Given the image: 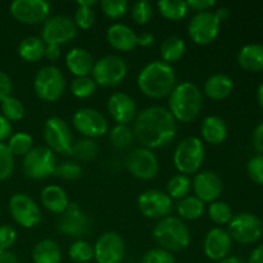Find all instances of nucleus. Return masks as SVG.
<instances>
[{
  "instance_id": "1",
  "label": "nucleus",
  "mask_w": 263,
  "mask_h": 263,
  "mask_svg": "<svg viewBox=\"0 0 263 263\" xmlns=\"http://www.w3.org/2000/svg\"><path fill=\"white\" fill-rule=\"evenodd\" d=\"M134 136L144 148L151 151L167 146L177 133L175 118L167 108L152 105L138 113L134 120Z\"/></svg>"
},
{
  "instance_id": "2",
  "label": "nucleus",
  "mask_w": 263,
  "mask_h": 263,
  "mask_svg": "<svg viewBox=\"0 0 263 263\" xmlns=\"http://www.w3.org/2000/svg\"><path fill=\"white\" fill-rule=\"evenodd\" d=\"M139 90L151 99L168 97L177 85L174 67L162 61L149 62L141 68L136 79Z\"/></svg>"
},
{
  "instance_id": "3",
  "label": "nucleus",
  "mask_w": 263,
  "mask_h": 263,
  "mask_svg": "<svg viewBox=\"0 0 263 263\" xmlns=\"http://www.w3.org/2000/svg\"><path fill=\"white\" fill-rule=\"evenodd\" d=\"M202 108V91L193 82H180L168 95V110L176 122H193L200 115Z\"/></svg>"
},
{
  "instance_id": "4",
  "label": "nucleus",
  "mask_w": 263,
  "mask_h": 263,
  "mask_svg": "<svg viewBox=\"0 0 263 263\" xmlns=\"http://www.w3.org/2000/svg\"><path fill=\"white\" fill-rule=\"evenodd\" d=\"M152 234L159 248L170 253L184 251L192 241V235L187 225L181 218L175 216H167L158 220Z\"/></svg>"
},
{
  "instance_id": "5",
  "label": "nucleus",
  "mask_w": 263,
  "mask_h": 263,
  "mask_svg": "<svg viewBox=\"0 0 263 263\" xmlns=\"http://www.w3.org/2000/svg\"><path fill=\"white\" fill-rule=\"evenodd\" d=\"M205 148L198 136H187L176 145L174 152V164L179 174L190 176L199 172L204 162Z\"/></svg>"
},
{
  "instance_id": "6",
  "label": "nucleus",
  "mask_w": 263,
  "mask_h": 263,
  "mask_svg": "<svg viewBox=\"0 0 263 263\" xmlns=\"http://www.w3.org/2000/svg\"><path fill=\"white\" fill-rule=\"evenodd\" d=\"M58 167L57 154L46 145L33 146L22 161L23 174L32 180H44L55 175Z\"/></svg>"
},
{
  "instance_id": "7",
  "label": "nucleus",
  "mask_w": 263,
  "mask_h": 263,
  "mask_svg": "<svg viewBox=\"0 0 263 263\" xmlns=\"http://www.w3.org/2000/svg\"><path fill=\"white\" fill-rule=\"evenodd\" d=\"M64 90H66V79L58 67H43L33 77V92L43 102H57L62 98Z\"/></svg>"
},
{
  "instance_id": "8",
  "label": "nucleus",
  "mask_w": 263,
  "mask_h": 263,
  "mask_svg": "<svg viewBox=\"0 0 263 263\" xmlns=\"http://www.w3.org/2000/svg\"><path fill=\"white\" fill-rule=\"evenodd\" d=\"M127 72V63L122 57L108 54L94 63L91 79L94 80L97 86L113 87L120 85L126 79Z\"/></svg>"
},
{
  "instance_id": "9",
  "label": "nucleus",
  "mask_w": 263,
  "mask_h": 263,
  "mask_svg": "<svg viewBox=\"0 0 263 263\" xmlns=\"http://www.w3.org/2000/svg\"><path fill=\"white\" fill-rule=\"evenodd\" d=\"M228 233L234 241L240 244H254L263 236V222L257 215L241 212L234 215L228 225Z\"/></svg>"
},
{
  "instance_id": "10",
  "label": "nucleus",
  "mask_w": 263,
  "mask_h": 263,
  "mask_svg": "<svg viewBox=\"0 0 263 263\" xmlns=\"http://www.w3.org/2000/svg\"><path fill=\"white\" fill-rule=\"evenodd\" d=\"M44 140L46 146L55 154L72 156V134L69 126L63 118L49 117L44 123Z\"/></svg>"
},
{
  "instance_id": "11",
  "label": "nucleus",
  "mask_w": 263,
  "mask_h": 263,
  "mask_svg": "<svg viewBox=\"0 0 263 263\" xmlns=\"http://www.w3.org/2000/svg\"><path fill=\"white\" fill-rule=\"evenodd\" d=\"M221 30V21L215 12L195 13L187 25V33L197 45L205 46L212 44L218 37Z\"/></svg>"
},
{
  "instance_id": "12",
  "label": "nucleus",
  "mask_w": 263,
  "mask_h": 263,
  "mask_svg": "<svg viewBox=\"0 0 263 263\" xmlns=\"http://www.w3.org/2000/svg\"><path fill=\"white\" fill-rule=\"evenodd\" d=\"M126 168L134 177L143 181L156 179L159 172V162L153 151L144 146L134 148L126 157Z\"/></svg>"
},
{
  "instance_id": "13",
  "label": "nucleus",
  "mask_w": 263,
  "mask_h": 263,
  "mask_svg": "<svg viewBox=\"0 0 263 263\" xmlns=\"http://www.w3.org/2000/svg\"><path fill=\"white\" fill-rule=\"evenodd\" d=\"M72 123L77 133L84 138L97 139L104 136L109 131L107 118L94 108H80L72 117Z\"/></svg>"
},
{
  "instance_id": "14",
  "label": "nucleus",
  "mask_w": 263,
  "mask_h": 263,
  "mask_svg": "<svg viewBox=\"0 0 263 263\" xmlns=\"http://www.w3.org/2000/svg\"><path fill=\"white\" fill-rule=\"evenodd\" d=\"M77 36L73 20L67 15H54L44 22L41 39L46 45H63Z\"/></svg>"
},
{
  "instance_id": "15",
  "label": "nucleus",
  "mask_w": 263,
  "mask_h": 263,
  "mask_svg": "<svg viewBox=\"0 0 263 263\" xmlns=\"http://www.w3.org/2000/svg\"><path fill=\"white\" fill-rule=\"evenodd\" d=\"M50 4L46 0H14L9 5V13L23 25H39L50 14Z\"/></svg>"
},
{
  "instance_id": "16",
  "label": "nucleus",
  "mask_w": 263,
  "mask_h": 263,
  "mask_svg": "<svg viewBox=\"0 0 263 263\" xmlns=\"http://www.w3.org/2000/svg\"><path fill=\"white\" fill-rule=\"evenodd\" d=\"M9 213L15 223L25 229L35 228L41 221V210L37 203L23 193H17L10 197Z\"/></svg>"
},
{
  "instance_id": "17",
  "label": "nucleus",
  "mask_w": 263,
  "mask_h": 263,
  "mask_svg": "<svg viewBox=\"0 0 263 263\" xmlns=\"http://www.w3.org/2000/svg\"><path fill=\"white\" fill-rule=\"evenodd\" d=\"M92 247L95 263H121L125 258V240L116 231L103 233Z\"/></svg>"
},
{
  "instance_id": "18",
  "label": "nucleus",
  "mask_w": 263,
  "mask_h": 263,
  "mask_svg": "<svg viewBox=\"0 0 263 263\" xmlns=\"http://www.w3.org/2000/svg\"><path fill=\"white\" fill-rule=\"evenodd\" d=\"M57 229L63 235L79 239L86 235L91 229V220L76 203H69L67 210L59 215Z\"/></svg>"
},
{
  "instance_id": "19",
  "label": "nucleus",
  "mask_w": 263,
  "mask_h": 263,
  "mask_svg": "<svg viewBox=\"0 0 263 263\" xmlns=\"http://www.w3.org/2000/svg\"><path fill=\"white\" fill-rule=\"evenodd\" d=\"M138 208L141 215L152 220H161L171 215L172 199L162 190L151 189L141 193L138 198Z\"/></svg>"
},
{
  "instance_id": "20",
  "label": "nucleus",
  "mask_w": 263,
  "mask_h": 263,
  "mask_svg": "<svg viewBox=\"0 0 263 263\" xmlns=\"http://www.w3.org/2000/svg\"><path fill=\"white\" fill-rule=\"evenodd\" d=\"M192 190L198 199L203 203H213L218 200L223 190L221 177L213 171H200L194 175L192 181Z\"/></svg>"
},
{
  "instance_id": "21",
  "label": "nucleus",
  "mask_w": 263,
  "mask_h": 263,
  "mask_svg": "<svg viewBox=\"0 0 263 263\" xmlns=\"http://www.w3.org/2000/svg\"><path fill=\"white\" fill-rule=\"evenodd\" d=\"M233 247V239L229 235L228 230L221 228H213L205 234L203 240V252L211 261L220 262L229 257Z\"/></svg>"
},
{
  "instance_id": "22",
  "label": "nucleus",
  "mask_w": 263,
  "mask_h": 263,
  "mask_svg": "<svg viewBox=\"0 0 263 263\" xmlns=\"http://www.w3.org/2000/svg\"><path fill=\"white\" fill-rule=\"evenodd\" d=\"M108 113L117 125H128L138 116V107L127 92H113L107 103Z\"/></svg>"
},
{
  "instance_id": "23",
  "label": "nucleus",
  "mask_w": 263,
  "mask_h": 263,
  "mask_svg": "<svg viewBox=\"0 0 263 263\" xmlns=\"http://www.w3.org/2000/svg\"><path fill=\"white\" fill-rule=\"evenodd\" d=\"M105 39L110 48L117 51H123V53L134 50L138 46V33L125 23L110 25L107 28Z\"/></svg>"
},
{
  "instance_id": "24",
  "label": "nucleus",
  "mask_w": 263,
  "mask_h": 263,
  "mask_svg": "<svg viewBox=\"0 0 263 263\" xmlns=\"http://www.w3.org/2000/svg\"><path fill=\"white\" fill-rule=\"evenodd\" d=\"M66 67L73 76L86 77L91 74L94 58L87 49L76 46L66 54Z\"/></svg>"
},
{
  "instance_id": "25",
  "label": "nucleus",
  "mask_w": 263,
  "mask_h": 263,
  "mask_svg": "<svg viewBox=\"0 0 263 263\" xmlns=\"http://www.w3.org/2000/svg\"><path fill=\"white\" fill-rule=\"evenodd\" d=\"M203 141L211 145H220L228 139V123L220 116H208L200 126Z\"/></svg>"
},
{
  "instance_id": "26",
  "label": "nucleus",
  "mask_w": 263,
  "mask_h": 263,
  "mask_svg": "<svg viewBox=\"0 0 263 263\" xmlns=\"http://www.w3.org/2000/svg\"><path fill=\"white\" fill-rule=\"evenodd\" d=\"M41 204L49 212L62 215L69 205V198L66 190L58 185H48L41 190Z\"/></svg>"
},
{
  "instance_id": "27",
  "label": "nucleus",
  "mask_w": 263,
  "mask_h": 263,
  "mask_svg": "<svg viewBox=\"0 0 263 263\" xmlns=\"http://www.w3.org/2000/svg\"><path fill=\"white\" fill-rule=\"evenodd\" d=\"M203 91L211 100H225L234 91V81L228 74L215 73L205 80Z\"/></svg>"
},
{
  "instance_id": "28",
  "label": "nucleus",
  "mask_w": 263,
  "mask_h": 263,
  "mask_svg": "<svg viewBox=\"0 0 263 263\" xmlns=\"http://www.w3.org/2000/svg\"><path fill=\"white\" fill-rule=\"evenodd\" d=\"M238 63L248 72L263 71V45L248 44L244 45L238 53Z\"/></svg>"
},
{
  "instance_id": "29",
  "label": "nucleus",
  "mask_w": 263,
  "mask_h": 263,
  "mask_svg": "<svg viewBox=\"0 0 263 263\" xmlns=\"http://www.w3.org/2000/svg\"><path fill=\"white\" fill-rule=\"evenodd\" d=\"M33 263H61V246L53 239H43L37 241L32 249Z\"/></svg>"
},
{
  "instance_id": "30",
  "label": "nucleus",
  "mask_w": 263,
  "mask_h": 263,
  "mask_svg": "<svg viewBox=\"0 0 263 263\" xmlns=\"http://www.w3.org/2000/svg\"><path fill=\"white\" fill-rule=\"evenodd\" d=\"M46 44L44 43L43 39L37 36H27L23 39L18 45V55L22 61L28 62V63H35L41 58H44Z\"/></svg>"
},
{
  "instance_id": "31",
  "label": "nucleus",
  "mask_w": 263,
  "mask_h": 263,
  "mask_svg": "<svg viewBox=\"0 0 263 263\" xmlns=\"http://www.w3.org/2000/svg\"><path fill=\"white\" fill-rule=\"evenodd\" d=\"M185 51H186L185 41L181 37H179V36H170V37H167L161 44V49H159L162 62L170 64V66L181 61L182 57L185 55Z\"/></svg>"
},
{
  "instance_id": "32",
  "label": "nucleus",
  "mask_w": 263,
  "mask_h": 263,
  "mask_svg": "<svg viewBox=\"0 0 263 263\" xmlns=\"http://www.w3.org/2000/svg\"><path fill=\"white\" fill-rule=\"evenodd\" d=\"M177 215L182 221L199 220L205 211V204L195 195H187L177 203Z\"/></svg>"
},
{
  "instance_id": "33",
  "label": "nucleus",
  "mask_w": 263,
  "mask_h": 263,
  "mask_svg": "<svg viewBox=\"0 0 263 263\" xmlns=\"http://www.w3.org/2000/svg\"><path fill=\"white\" fill-rule=\"evenodd\" d=\"M159 14L168 21H181L186 17L189 8L186 2L181 0H159L157 3Z\"/></svg>"
},
{
  "instance_id": "34",
  "label": "nucleus",
  "mask_w": 263,
  "mask_h": 263,
  "mask_svg": "<svg viewBox=\"0 0 263 263\" xmlns=\"http://www.w3.org/2000/svg\"><path fill=\"white\" fill-rule=\"evenodd\" d=\"M192 192V179L185 175L177 174L172 176L167 182V195L172 200H181Z\"/></svg>"
},
{
  "instance_id": "35",
  "label": "nucleus",
  "mask_w": 263,
  "mask_h": 263,
  "mask_svg": "<svg viewBox=\"0 0 263 263\" xmlns=\"http://www.w3.org/2000/svg\"><path fill=\"white\" fill-rule=\"evenodd\" d=\"M7 146L14 157H25L33 148V138L28 133L20 131L12 134L8 139Z\"/></svg>"
},
{
  "instance_id": "36",
  "label": "nucleus",
  "mask_w": 263,
  "mask_h": 263,
  "mask_svg": "<svg viewBox=\"0 0 263 263\" xmlns=\"http://www.w3.org/2000/svg\"><path fill=\"white\" fill-rule=\"evenodd\" d=\"M99 153V145L94 139L82 138L72 145V156L82 162L92 161Z\"/></svg>"
},
{
  "instance_id": "37",
  "label": "nucleus",
  "mask_w": 263,
  "mask_h": 263,
  "mask_svg": "<svg viewBox=\"0 0 263 263\" xmlns=\"http://www.w3.org/2000/svg\"><path fill=\"white\" fill-rule=\"evenodd\" d=\"M108 135H109V143L112 144L113 148L118 149V151L127 149L135 139L134 131L128 127V125L113 126L108 131Z\"/></svg>"
},
{
  "instance_id": "38",
  "label": "nucleus",
  "mask_w": 263,
  "mask_h": 263,
  "mask_svg": "<svg viewBox=\"0 0 263 263\" xmlns=\"http://www.w3.org/2000/svg\"><path fill=\"white\" fill-rule=\"evenodd\" d=\"M68 256L74 263H89L94 258V247L89 241L77 239L69 246Z\"/></svg>"
},
{
  "instance_id": "39",
  "label": "nucleus",
  "mask_w": 263,
  "mask_h": 263,
  "mask_svg": "<svg viewBox=\"0 0 263 263\" xmlns=\"http://www.w3.org/2000/svg\"><path fill=\"white\" fill-rule=\"evenodd\" d=\"M208 217L212 222L216 225H229L234 217L233 210L230 205L226 202H221V200H216V202L211 203L208 207Z\"/></svg>"
},
{
  "instance_id": "40",
  "label": "nucleus",
  "mask_w": 263,
  "mask_h": 263,
  "mask_svg": "<svg viewBox=\"0 0 263 263\" xmlns=\"http://www.w3.org/2000/svg\"><path fill=\"white\" fill-rule=\"evenodd\" d=\"M2 115L7 118L9 122H17L25 117V105L20 99L14 97H9L0 103Z\"/></svg>"
},
{
  "instance_id": "41",
  "label": "nucleus",
  "mask_w": 263,
  "mask_h": 263,
  "mask_svg": "<svg viewBox=\"0 0 263 263\" xmlns=\"http://www.w3.org/2000/svg\"><path fill=\"white\" fill-rule=\"evenodd\" d=\"M71 92L77 99H87L91 97L97 90V84L90 76L76 77L71 82Z\"/></svg>"
},
{
  "instance_id": "42",
  "label": "nucleus",
  "mask_w": 263,
  "mask_h": 263,
  "mask_svg": "<svg viewBox=\"0 0 263 263\" xmlns=\"http://www.w3.org/2000/svg\"><path fill=\"white\" fill-rule=\"evenodd\" d=\"M128 2L126 0H103L100 2V9L103 14L109 20H120L128 12Z\"/></svg>"
},
{
  "instance_id": "43",
  "label": "nucleus",
  "mask_w": 263,
  "mask_h": 263,
  "mask_svg": "<svg viewBox=\"0 0 263 263\" xmlns=\"http://www.w3.org/2000/svg\"><path fill=\"white\" fill-rule=\"evenodd\" d=\"M154 9L153 5L146 0H140V2L134 3L131 7V18L136 25H148L151 20L153 18Z\"/></svg>"
},
{
  "instance_id": "44",
  "label": "nucleus",
  "mask_w": 263,
  "mask_h": 263,
  "mask_svg": "<svg viewBox=\"0 0 263 263\" xmlns=\"http://www.w3.org/2000/svg\"><path fill=\"white\" fill-rule=\"evenodd\" d=\"M14 171V156L10 153L7 144L0 143V181H5Z\"/></svg>"
},
{
  "instance_id": "45",
  "label": "nucleus",
  "mask_w": 263,
  "mask_h": 263,
  "mask_svg": "<svg viewBox=\"0 0 263 263\" xmlns=\"http://www.w3.org/2000/svg\"><path fill=\"white\" fill-rule=\"evenodd\" d=\"M73 22L76 25L77 30H89L92 27L95 22V13L92 8H85V7H77L76 12H74Z\"/></svg>"
},
{
  "instance_id": "46",
  "label": "nucleus",
  "mask_w": 263,
  "mask_h": 263,
  "mask_svg": "<svg viewBox=\"0 0 263 263\" xmlns=\"http://www.w3.org/2000/svg\"><path fill=\"white\" fill-rule=\"evenodd\" d=\"M248 177L257 185H263V154H256L247 163Z\"/></svg>"
},
{
  "instance_id": "47",
  "label": "nucleus",
  "mask_w": 263,
  "mask_h": 263,
  "mask_svg": "<svg viewBox=\"0 0 263 263\" xmlns=\"http://www.w3.org/2000/svg\"><path fill=\"white\" fill-rule=\"evenodd\" d=\"M55 175L64 180H77L82 176V167L77 162L66 161L58 164Z\"/></svg>"
},
{
  "instance_id": "48",
  "label": "nucleus",
  "mask_w": 263,
  "mask_h": 263,
  "mask_svg": "<svg viewBox=\"0 0 263 263\" xmlns=\"http://www.w3.org/2000/svg\"><path fill=\"white\" fill-rule=\"evenodd\" d=\"M141 263H176L174 254L162 248H153L143 256Z\"/></svg>"
},
{
  "instance_id": "49",
  "label": "nucleus",
  "mask_w": 263,
  "mask_h": 263,
  "mask_svg": "<svg viewBox=\"0 0 263 263\" xmlns=\"http://www.w3.org/2000/svg\"><path fill=\"white\" fill-rule=\"evenodd\" d=\"M17 240V231L10 225L0 226V251H9Z\"/></svg>"
},
{
  "instance_id": "50",
  "label": "nucleus",
  "mask_w": 263,
  "mask_h": 263,
  "mask_svg": "<svg viewBox=\"0 0 263 263\" xmlns=\"http://www.w3.org/2000/svg\"><path fill=\"white\" fill-rule=\"evenodd\" d=\"M13 91V82L12 79L5 73L4 71L0 69V103L7 98L12 97Z\"/></svg>"
},
{
  "instance_id": "51",
  "label": "nucleus",
  "mask_w": 263,
  "mask_h": 263,
  "mask_svg": "<svg viewBox=\"0 0 263 263\" xmlns=\"http://www.w3.org/2000/svg\"><path fill=\"white\" fill-rule=\"evenodd\" d=\"M189 10H194L195 13L210 12L212 8L216 7L217 3L215 0H189L186 2Z\"/></svg>"
},
{
  "instance_id": "52",
  "label": "nucleus",
  "mask_w": 263,
  "mask_h": 263,
  "mask_svg": "<svg viewBox=\"0 0 263 263\" xmlns=\"http://www.w3.org/2000/svg\"><path fill=\"white\" fill-rule=\"evenodd\" d=\"M252 145L258 154H263V121L254 127L252 133Z\"/></svg>"
},
{
  "instance_id": "53",
  "label": "nucleus",
  "mask_w": 263,
  "mask_h": 263,
  "mask_svg": "<svg viewBox=\"0 0 263 263\" xmlns=\"http://www.w3.org/2000/svg\"><path fill=\"white\" fill-rule=\"evenodd\" d=\"M10 136H12V123L4 116L0 115V143H4Z\"/></svg>"
},
{
  "instance_id": "54",
  "label": "nucleus",
  "mask_w": 263,
  "mask_h": 263,
  "mask_svg": "<svg viewBox=\"0 0 263 263\" xmlns=\"http://www.w3.org/2000/svg\"><path fill=\"white\" fill-rule=\"evenodd\" d=\"M44 57H45L48 61H51V62L58 61L59 57H61V46H58V45H46Z\"/></svg>"
},
{
  "instance_id": "55",
  "label": "nucleus",
  "mask_w": 263,
  "mask_h": 263,
  "mask_svg": "<svg viewBox=\"0 0 263 263\" xmlns=\"http://www.w3.org/2000/svg\"><path fill=\"white\" fill-rule=\"evenodd\" d=\"M154 40H156V37L151 32H141L138 35V45L143 46V48H148V46L153 45Z\"/></svg>"
},
{
  "instance_id": "56",
  "label": "nucleus",
  "mask_w": 263,
  "mask_h": 263,
  "mask_svg": "<svg viewBox=\"0 0 263 263\" xmlns=\"http://www.w3.org/2000/svg\"><path fill=\"white\" fill-rule=\"evenodd\" d=\"M247 263H263V244L256 247L249 254L248 262Z\"/></svg>"
},
{
  "instance_id": "57",
  "label": "nucleus",
  "mask_w": 263,
  "mask_h": 263,
  "mask_svg": "<svg viewBox=\"0 0 263 263\" xmlns=\"http://www.w3.org/2000/svg\"><path fill=\"white\" fill-rule=\"evenodd\" d=\"M0 263H20L17 256L10 251H0Z\"/></svg>"
},
{
  "instance_id": "58",
  "label": "nucleus",
  "mask_w": 263,
  "mask_h": 263,
  "mask_svg": "<svg viewBox=\"0 0 263 263\" xmlns=\"http://www.w3.org/2000/svg\"><path fill=\"white\" fill-rule=\"evenodd\" d=\"M215 14L217 15V18L221 21V23H222L223 21H226L229 17H230V9L226 7H221L216 10Z\"/></svg>"
},
{
  "instance_id": "59",
  "label": "nucleus",
  "mask_w": 263,
  "mask_h": 263,
  "mask_svg": "<svg viewBox=\"0 0 263 263\" xmlns=\"http://www.w3.org/2000/svg\"><path fill=\"white\" fill-rule=\"evenodd\" d=\"M77 7H85V8H92L98 4L97 0H77Z\"/></svg>"
},
{
  "instance_id": "60",
  "label": "nucleus",
  "mask_w": 263,
  "mask_h": 263,
  "mask_svg": "<svg viewBox=\"0 0 263 263\" xmlns=\"http://www.w3.org/2000/svg\"><path fill=\"white\" fill-rule=\"evenodd\" d=\"M216 263H247V262L244 261V259H241L240 257L231 256V257H226V258H223L222 261L216 262Z\"/></svg>"
},
{
  "instance_id": "61",
  "label": "nucleus",
  "mask_w": 263,
  "mask_h": 263,
  "mask_svg": "<svg viewBox=\"0 0 263 263\" xmlns=\"http://www.w3.org/2000/svg\"><path fill=\"white\" fill-rule=\"evenodd\" d=\"M257 100H258V104L261 107V109L263 110V82L258 86L257 89Z\"/></svg>"
},
{
  "instance_id": "62",
  "label": "nucleus",
  "mask_w": 263,
  "mask_h": 263,
  "mask_svg": "<svg viewBox=\"0 0 263 263\" xmlns=\"http://www.w3.org/2000/svg\"><path fill=\"white\" fill-rule=\"evenodd\" d=\"M89 263H94V262H89Z\"/></svg>"
}]
</instances>
